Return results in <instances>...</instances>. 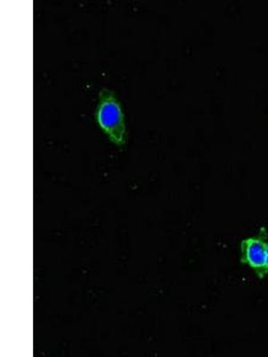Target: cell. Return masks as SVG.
Masks as SVG:
<instances>
[{"instance_id": "3", "label": "cell", "mask_w": 268, "mask_h": 357, "mask_svg": "<svg viewBox=\"0 0 268 357\" xmlns=\"http://www.w3.org/2000/svg\"><path fill=\"white\" fill-rule=\"evenodd\" d=\"M267 271L268 273V247H267Z\"/></svg>"}, {"instance_id": "1", "label": "cell", "mask_w": 268, "mask_h": 357, "mask_svg": "<svg viewBox=\"0 0 268 357\" xmlns=\"http://www.w3.org/2000/svg\"><path fill=\"white\" fill-rule=\"evenodd\" d=\"M97 118L101 129L112 142L123 145L126 142V126L121 104L116 93L107 88H102L98 95Z\"/></svg>"}, {"instance_id": "2", "label": "cell", "mask_w": 268, "mask_h": 357, "mask_svg": "<svg viewBox=\"0 0 268 357\" xmlns=\"http://www.w3.org/2000/svg\"><path fill=\"white\" fill-rule=\"evenodd\" d=\"M268 238L262 229L256 238H248L241 242L242 262L255 270L260 278L267 275Z\"/></svg>"}]
</instances>
